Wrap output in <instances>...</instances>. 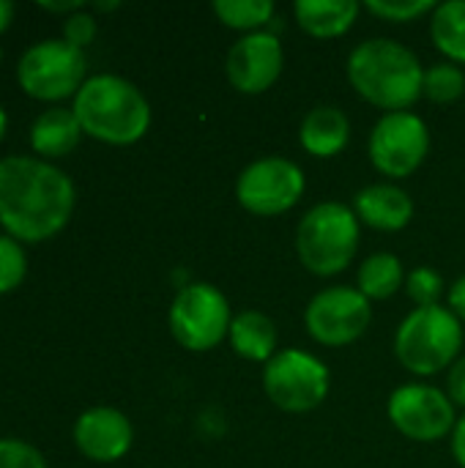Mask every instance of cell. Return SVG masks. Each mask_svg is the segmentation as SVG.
Here are the masks:
<instances>
[{"instance_id":"obj_8","label":"cell","mask_w":465,"mask_h":468,"mask_svg":"<svg viewBox=\"0 0 465 468\" xmlns=\"http://www.w3.org/2000/svg\"><path fill=\"white\" fill-rule=\"evenodd\" d=\"M332 389V373L323 359L301 351H277L263 367V392L285 414L315 411Z\"/></svg>"},{"instance_id":"obj_2","label":"cell","mask_w":465,"mask_h":468,"mask_svg":"<svg viewBox=\"0 0 465 468\" xmlns=\"http://www.w3.org/2000/svg\"><path fill=\"white\" fill-rule=\"evenodd\" d=\"M348 82L373 107L406 112L422 99L425 69L419 58L395 38H367L348 55Z\"/></svg>"},{"instance_id":"obj_9","label":"cell","mask_w":465,"mask_h":468,"mask_svg":"<svg viewBox=\"0 0 465 468\" xmlns=\"http://www.w3.org/2000/svg\"><path fill=\"white\" fill-rule=\"evenodd\" d=\"M367 154L381 176L392 181L408 178L425 165L430 154V129L425 118L411 110L386 112L370 132Z\"/></svg>"},{"instance_id":"obj_22","label":"cell","mask_w":465,"mask_h":468,"mask_svg":"<svg viewBox=\"0 0 465 468\" xmlns=\"http://www.w3.org/2000/svg\"><path fill=\"white\" fill-rule=\"evenodd\" d=\"M211 8L225 27L238 30L241 36L266 30V25L274 19L271 0H214Z\"/></svg>"},{"instance_id":"obj_19","label":"cell","mask_w":465,"mask_h":468,"mask_svg":"<svg viewBox=\"0 0 465 468\" xmlns=\"http://www.w3.org/2000/svg\"><path fill=\"white\" fill-rule=\"evenodd\" d=\"M79 137H82V129H79L77 115L63 107L44 110L30 123V148L44 159L69 156L79 145Z\"/></svg>"},{"instance_id":"obj_35","label":"cell","mask_w":465,"mask_h":468,"mask_svg":"<svg viewBox=\"0 0 465 468\" xmlns=\"http://www.w3.org/2000/svg\"><path fill=\"white\" fill-rule=\"evenodd\" d=\"M5 129H8V115H5V110L0 107V140L5 137Z\"/></svg>"},{"instance_id":"obj_18","label":"cell","mask_w":465,"mask_h":468,"mask_svg":"<svg viewBox=\"0 0 465 468\" xmlns=\"http://www.w3.org/2000/svg\"><path fill=\"white\" fill-rule=\"evenodd\" d=\"M230 348L236 351V356H241L244 362H258L266 365L274 359L277 354V326L266 313L258 310H244L238 315H233L230 324Z\"/></svg>"},{"instance_id":"obj_1","label":"cell","mask_w":465,"mask_h":468,"mask_svg":"<svg viewBox=\"0 0 465 468\" xmlns=\"http://www.w3.org/2000/svg\"><path fill=\"white\" fill-rule=\"evenodd\" d=\"M74 181L47 159H0V228L19 244L58 236L74 214Z\"/></svg>"},{"instance_id":"obj_36","label":"cell","mask_w":465,"mask_h":468,"mask_svg":"<svg viewBox=\"0 0 465 468\" xmlns=\"http://www.w3.org/2000/svg\"><path fill=\"white\" fill-rule=\"evenodd\" d=\"M0 60H3V52H0Z\"/></svg>"},{"instance_id":"obj_3","label":"cell","mask_w":465,"mask_h":468,"mask_svg":"<svg viewBox=\"0 0 465 468\" xmlns=\"http://www.w3.org/2000/svg\"><path fill=\"white\" fill-rule=\"evenodd\" d=\"M71 112L82 134L107 145H134L151 129V104L145 93L118 74L88 77L74 96Z\"/></svg>"},{"instance_id":"obj_10","label":"cell","mask_w":465,"mask_h":468,"mask_svg":"<svg viewBox=\"0 0 465 468\" xmlns=\"http://www.w3.org/2000/svg\"><path fill=\"white\" fill-rule=\"evenodd\" d=\"M304 170L285 156H263L247 165L236 181V200L255 217L288 214L304 197Z\"/></svg>"},{"instance_id":"obj_17","label":"cell","mask_w":465,"mask_h":468,"mask_svg":"<svg viewBox=\"0 0 465 468\" xmlns=\"http://www.w3.org/2000/svg\"><path fill=\"white\" fill-rule=\"evenodd\" d=\"M359 8L356 0H299L293 16L312 38H340L356 25Z\"/></svg>"},{"instance_id":"obj_28","label":"cell","mask_w":465,"mask_h":468,"mask_svg":"<svg viewBox=\"0 0 465 468\" xmlns=\"http://www.w3.org/2000/svg\"><path fill=\"white\" fill-rule=\"evenodd\" d=\"M96 33H99L96 16L90 11H85V8L71 14V16H66V22H63V38L71 47H77V49H85L88 44H93Z\"/></svg>"},{"instance_id":"obj_11","label":"cell","mask_w":465,"mask_h":468,"mask_svg":"<svg viewBox=\"0 0 465 468\" xmlns=\"http://www.w3.org/2000/svg\"><path fill=\"white\" fill-rule=\"evenodd\" d=\"M386 417L395 431L419 444H436L452 436L458 425L455 403L447 392L430 384H403L389 395Z\"/></svg>"},{"instance_id":"obj_7","label":"cell","mask_w":465,"mask_h":468,"mask_svg":"<svg viewBox=\"0 0 465 468\" xmlns=\"http://www.w3.org/2000/svg\"><path fill=\"white\" fill-rule=\"evenodd\" d=\"M88 60L85 52L66 38H44L27 47L16 63L19 88L38 101H60L77 96L85 85Z\"/></svg>"},{"instance_id":"obj_24","label":"cell","mask_w":465,"mask_h":468,"mask_svg":"<svg viewBox=\"0 0 465 468\" xmlns=\"http://www.w3.org/2000/svg\"><path fill=\"white\" fill-rule=\"evenodd\" d=\"M365 8L384 22L406 25L425 14H433L439 8V3H433V0H367Z\"/></svg>"},{"instance_id":"obj_6","label":"cell","mask_w":465,"mask_h":468,"mask_svg":"<svg viewBox=\"0 0 465 468\" xmlns=\"http://www.w3.org/2000/svg\"><path fill=\"white\" fill-rule=\"evenodd\" d=\"M230 324H233L230 302L211 282L184 285L175 293L167 313V326L173 340L192 354L214 351L222 340H227Z\"/></svg>"},{"instance_id":"obj_32","label":"cell","mask_w":465,"mask_h":468,"mask_svg":"<svg viewBox=\"0 0 465 468\" xmlns=\"http://www.w3.org/2000/svg\"><path fill=\"white\" fill-rule=\"evenodd\" d=\"M41 8L49 11V14H66V16H71L77 11H82L85 3H79V0H74V3H41Z\"/></svg>"},{"instance_id":"obj_29","label":"cell","mask_w":465,"mask_h":468,"mask_svg":"<svg viewBox=\"0 0 465 468\" xmlns=\"http://www.w3.org/2000/svg\"><path fill=\"white\" fill-rule=\"evenodd\" d=\"M447 395L455 406L465 409V356H460L447 373Z\"/></svg>"},{"instance_id":"obj_27","label":"cell","mask_w":465,"mask_h":468,"mask_svg":"<svg viewBox=\"0 0 465 468\" xmlns=\"http://www.w3.org/2000/svg\"><path fill=\"white\" fill-rule=\"evenodd\" d=\"M0 468H47V461L27 441L0 439Z\"/></svg>"},{"instance_id":"obj_23","label":"cell","mask_w":465,"mask_h":468,"mask_svg":"<svg viewBox=\"0 0 465 468\" xmlns=\"http://www.w3.org/2000/svg\"><path fill=\"white\" fill-rule=\"evenodd\" d=\"M465 93V71L458 63H433L425 69L422 80V96L436 104H452Z\"/></svg>"},{"instance_id":"obj_20","label":"cell","mask_w":465,"mask_h":468,"mask_svg":"<svg viewBox=\"0 0 465 468\" xmlns=\"http://www.w3.org/2000/svg\"><path fill=\"white\" fill-rule=\"evenodd\" d=\"M400 288H406V271L403 261L392 252L370 255L356 271V291L370 302L392 299Z\"/></svg>"},{"instance_id":"obj_16","label":"cell","mask_w":465,"mask_h":468,"mask_svg":"<svg viewBox=\"0 0 465 468\" xmlns=\"http://www.w3.org/2000/svg\"><path fill=\"white\" fill-rule=\"evenodd\" d=\"M299 143L315 159H334L351 143V121L340 107L318 104L304 115L299 126Z\"/></svg>"},{"instance_id":"obj_12","label":"cell","mask_w":465,"mask_h":468,"mask_svg":"<svg viewBox=\"0 0 465 468\" xmlns=\"http://www.w3.org/2000/svg\"><path fill=\"white\" fill-rule=\"evenodd\" d=\"M373 321V302L356 288L334 285L315 293L304 310L307 335L326 348H345L356 343Z\"/></svg>"},{"instance_id":"obj_30","label":"cell","mask_w":465,"mask_h":468,"mask_svg":"<svg viewBox=\"0 0 465 468\" xmlns=\"http://www.w3.org/2000/svg\"><path fill=\"white\" fill-rule=\"evenodd\" d=\"M449 310L460 318V324H465V274L458 277L449 288Z\"/></svg>"},{"instance_id":"obj_31","label":"cell","mask_w":465,"mask_h":468,"mask_svg":"<svg viewBox=\"0 0 465 468\" xmlns=\"http://www.w3.org/2000/svg\"><path fill=\"white\" fill-rule=\"evenodd\" d=\"M452 458L458 461V466L465 468V414L452 431Z\"/></svg>"},{"instance_id":"obj_5","label":"cell","mask_w":465,"mask_h":468,"mask_svg":"<svg viewBox=\"0 0 465 468\" xmlns=\"http://www.w3.org/2000/svg\"><path fill=\"white\" fill-rule=\"evenodd\" d=\"M463 351V324L449 307H417L411 310L395 335L397 362L419 376L433 378L449 370Z\"/></svg>"},{"instance_id":"obj_34","label":"cell","mask_w":465,"mask_h":468,"mask_svg":"<svg viewBox=\"0 0 465 468\" xmlns=\"http://www.w3.org/2000/svg\"><path fill=\"white\" fill-rule=\"evenodd\" d=\"M121 8V3H93V11H115Z\"/></svg>"},{"instance_id":"obj_21","label":"cell","mask_w":465,"mask_h":468,"mask_svg":"<svg viewBox=\"0 0 465 468\" xmlns=\"http://www.w3.org/2000/svg\"><path fill=\"white\" fill-rule=\"evenodd\" d=\"M430 38L449 60L465 66V0H447L430 14Z\"/></svg>"},{"instance_id":"obj_33","label":"cell","mask_w":465,"mask_h":468,"mask_svg":"<svg viewBox=\"0 0 465 468\" xmlns=\"http://www.w3.org/2000/svg\"><path fill=\"white\" fill-rule=\"evenodd\" d=\"M11 19H14V3H8V0H0V36L8 30Z\"/></svg>"},{"instance_id":"obj_13","label":"cell","mask_w":465,"mask_h":468,"mask_svg":"<svg viewBox=\"0 0 465 468\" xmlns=\"http://www.w3.org/2000/svg\"><path fill=\"white\" fill-rule=\"evenodd\" d=\"M285 47L271 30H258L241 36L225 60V74L230 85L244 96H260L282 77Z\"/></svg>"},{"instance_id":"obj_14","label":"cell","mask_w":465,"mask_h":468,"mask_svg":"<svg viewBox=\"0 0 465 468\" xmlns=\"http://www.w3.org/2000/svg\"><path fill=\"white\" fill-rule=\"evenodd\" d=\"M74 444L93 463H115L134 444L129 417L112 406H93L74 422Z\"/></svg>"},{"instance_id":"obj_4","label":"cell","mask_w":465,"mask_h":468,"mask_svg":"<svg viewBox=\"0 0 465 468\" xmlns=\"http://www.w3.org/2000/svg\"><path fill=\"white\" fill-rule=\"evenodd\" d=\"M362 222L351 206L326 200L312 206L296 228V252L315 277L343 274L359 252Z\"/></svg>"},{"instance_id":"obj_15","label":"cell","mask_w":465,"mask_h":468,"mask_svg":"<svg viewBox=\"0 0 465 468\" xmlns=\"http://www.w3.org/2000/svg\"><path fill=\"white\" fill-rule=\"evenodd\" d=\"M351 208L362 225L381 233H397L414 219V200L397 184H370L359 189Z\"/></svg>"},{"instance_id":"obj_26","label":"cell","mask_w":465,"mask_h":468,"mask_svg":"<svg viewBox=\"0 0 465 468\" xmlns=\"http://www.w3.org/2000/svg\"><path fill=\"white\" fill-rule=\"evenodd\" d=\"M406 293L417 307H436L444 296V277L430 266H419L406 277Z\"/></svg>"},{"instance_id":"obj_25","label":"cell","mask_w":465,"mask_h":468,"mask_svg":"<svg viewBox=\"0 0 465 468\" xmlns=\"http://www.w3.org/2000/svg\"><path fill=\"white\" fill-rule=\"evenodd\" d=\"M27 274V258L16 239L0 236V296L16 291Z\"/></svg>"}]
</instances>
